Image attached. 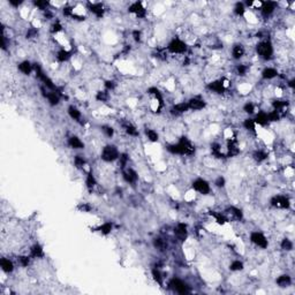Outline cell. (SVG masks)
I'll list each match as a JSON object with an SVG mask.
<instances>
[{
    "label": "cell",
    "mask_w": 295,
    "mask_h": 295,
    "mask_svg": "<svg viewBox=\"0 0 295 295\" xmlns=\"http://www.w3.org/2000/svg\"><path fill=\"white\" fill-rule=\"evenodd\" d=\"M64 15H66V16H73V9H71V7H66L64 8Z\"/></svg>",
    "instance_id": "58"
},
{
    "label": "cell",
    "mask_w": 295,
    "mask_h": 295,
    "mask_svg": "<svg viewBox=\"0 0 295 295\" xmlns=\"http://www.w3.org/2000/svg\"><path fill=\"white\" fill-rule=\"evenodd\" d=\"M208 88H209L210 90H213V91H216V92H218V93H221L225 90L224 84H223L221 81L212 82V83H210L209 86H208Z\"/></svg>",
    "instance_id": "16"
},
{
    "label": "cell",
    "mask_w": 295,
    "mask_h": 295,
    "mask_svg": "<svg viewBox=\"0 0 295 295\" xmlns=\"http://www.w3.org/2000/svg\"><path fill=\"white\" fill-rule=\"evenodd\" d=\"M124 130H126V133H127V134H129V135H132V136H137V135H139L137 129H136L134 126H132L130 124H124Z\"/></svg>",
    "instance_id": "26"
},
{
    "label": "cell",
    "mask_w": 295,
    "mask_h": 295,
    "mask_svg": "<svg viewBox=\"0 0 295 295\" xmlns=\"http://www.w3.org/2000/svg\"><path fill=\"white\" fill-rule=\"evenodd\" d=\"M257 53L261 58H263L265 60L270 59L273 53V49L270 42H262L257 45Z\"/></svg>",
    "instance_id": "2"
},
{
    "label": "cell",
    "mask_w": 295,
    "mask_h": 295,
    "mask_svg": "<svg viewBox=\"0 0 295 295\" xmlns=\"http://www.w3.org/2000/svg\"><path fill=\"white\" fill-rule=\"evenodd\" d=\"M9 4L13 5V6H18L20 4H22V1H14V0H11Z\"/></svg>",
    "instance_id": "60"
},
{
    "label": "cell",
    "mask_w": 295,
    "mask_h": 295,
    "mask_svg": "<svg viewBox=\"0 0 295 295\" xmlns=\"http://www.w3.org/2000/svg\"><path fill=\"white\" fill-rule=\"evenodd\" d=\"M167 150L171 153L176 155H192L195 152V148L186 137H182L178 144H172L167 146Z\"/></svg>",
    "instance_id": "1"
},
{
    "label": "cell",
    "mask_w": 295,
    "mask_h": 295,
    "mask_svg": "<svg viewBox=\"0 0 295 295\" xmlns=\"http://www.w3.org/2000/svg\"><path fill=\"white\" fill-rule=\"evenodd\" d=\"M78 210H81L83 212H88V211L91 210V206H90L89 204H87V203H83L81 205H78Z\"/></svg>",
    "instance_id": "51"
},
{
    "label": "cell",
    "mask_w": 295,
    "mask_h": 295,
    "mask_svg": "<svg viewBox=\"0 0 295 295\" xmlns=\"http://www.w3.org/2000/svg\"><path fill=\"white\" fill-rule=\"evenodd\" d=\"M0 265H1V269H3L5 272H7V273L12 272L13 269H14L13 263H12L9 260H7V258H3V260L0 261Z\"/></svg>",
    "instance_id": "18"
},
{
    "label": "cell",
    "mask_w": 295,
    "mask_h": 295,
    "mask_svg": "<svg viewBox=\"0 0 295 295\" xmlns=\"http://www.w3.org/2000/svg\"><path fill=\"white\" fill-rule=\"evenodd\" d=\"M192 188L195 189V190H197L198 192H201V194H203V195H206V194H209V192H210L209 183H208L205 180H203V179H197L196 181H194Z\"/></svg>",
    "instance_id": "6"
},
{
    "label": "cell",
    "mask_w": 295,
    "mask_h": 295,
    "mask_svg": "<svg viewBox=\"0 0 295 295\" xmlns=\"http://www.w3.org/2000/svg\"><path fill=\"white\" fill-rule=\"evenodd\" d=\"M243 269V264L240 261H235L231 264V270L232 271H240Z\"/></svg>",
    "instance_id": "43"
},
{
    "label": "cell",
    "mask_w": 295,
    "mask_h": 295,
    "mask_svg": "<svg viewBox=\"0 0 295 295\" xmlns=\"http://www.w3.org/2000/svg\"><path fill=\"white\" fill-rule=\"evenodd\" d=\"M69 58H71V53H69L68 51L61 50V51H59V52H58V54H57V59L59 61H61V62L67 61Z\"/></svg>",
    "instance_id": "28"
},
{
    "label": "cell",
    "mask_w": 295,
    "mask_h": 295,
    "mask_svg": "<svg viewBox=\"0 0 295 295\" xmlns=\"http://www.w3.org/2000/svg\"><path fill=\"white\" fill-rule=\"evenodd\" d=\"M105 87H106L108 90H113L114 88H115V84H114V82H112V81H106L105 82Z\"/></svg>",
    "instance_id": "59"
},
{
    "label": "cell",
    "mask_w": 295,
    "mask_h": 295,
    "mask_svg": "<svg viewBox=\"0 0 295 295\" xmlns=\"http://www.w3.org/2000/svg\"><path fill=\"white\" fill-rule=\"evenodd\" d=\"M167 50L172 52V53H183L186 51V44L178 38L173 39L171 43L168 44Z\"/></svg>",
    "instance_id": "5"
},
{
    "label": "cell",
    "mask_w": 295,
    "mask_h": 295,
    "mask_svg": "<svg viewBox=\"0 0 295 295\" xmlns=\"http://www.w3.org/2000/svg\"><path fill=\"white\" fill-rule=\"evenodd\" d=\"M75 166L77 167V168H82V167L86 165V160L83 159L82 157H80V156H76L75 157Z\"/></svg>",
    "instance_id": "44"
},
{
    "label": "cell",
    "mask_w": 295,
    "mask_h": 295,
    "mask_svg": "<svg viewBox=\"0 0 295 295\" xmlns=\"http://www.w3.org/2000/svg\"><path fill=\"white\" fill-rule=\"evenodd\" d=\"M153 245H155V247H156L158 250H160V251H163V250H165V248H166V242L164 241L163 239H155V241H153Z\"/></svg>",
    "instance_id": "31"
},
{
    "label": "cell",
    "mask_w": 295,
    "mask_h": 295,
    "mask_svg": "<svg viewBox=\"0 0 295 295\" xmlns=\"http://www.w3.org/2000/svg\"><path fill=\"white\" fill-rule=\"evenodd\" d=\"M234 13L236 15H243V13H245V6H243V4H241V3H238V4L235 5Z\"/></svg>",
    "instance_id": "41"
},
{
    "label": "cell",
    "mask_w": 295,
    "mask_h": 295,
    "mask_svg": "<svg viewBox=\"0 0 295 295\" xmlns=\"http://www.w3.org/2000/svg\"><path fill=\"white\" fill-rule=\"evenodd\" d=\"M216 186L217 187H224L225 186V179L223 176H219V178L216 180Z\"/></svg>",
    "instance_id": "54"
},
{
    "label": "cell",
    "mask_w": 295,
    "mask_h": 295,
    "mask_svg": "<svg viewBox=\"0 0 295 295\" xmlns=\"http://www.w3.org/2000/svg\"><path fill=\"white\" fill-rule=\"evenodd\" d=\"M254 158H255L258 163H261V161H263V160H265L267 158V153L262 151V150H260V151H256V152L254 153Z\"/></svg>",
    "instance_id": "32"
},
{
    "label": "cell",
    "mask_w": 295,
    "mask_h": 295,
    "mask_svg": "<svg viewBox=\"0 0 295 295\" xmlns=\"http://www.w3.org/2000/svg\"><path fill=\"white\" fill-rule=\"evenodd\" d=\"M294 82H295L294 80H292V81H289V87H291V88H294Z\"/></svg>",
    "instance_id": "61"
},
{
    "label": "cell",
    "mask_w": 295,
    "mask_h": 295,
    "mask_svg": "<svg viewBox=\"0 0 295 295\" xmlns=\"http://www.w3.org/2000/svg\"><path fill=\"white\" fill-rule=\"evenodd\" d=\"M34 4H35V6H37V7H39L40 9H46V7L49 6V3L47 1H34Z\"/></svg>",
    "instance_id": "47"
},
{
    "label": "cell",
    "mask_w": 295,
    "mask_h": 295,
    "mask_svg": "<svg viewBox=\"0 0 295 295\" xmlns=\"http://www.w3.org/2000/svg\"><path fill=\"white\" fill-rule=\"evenodd\" d=\"M68 144L73 148V149H83L84 148V144L80 141V139H77L76 136H71L69 141H68Z\"/></svg>",
    "instance_id": "17"
},
{
    "label": "cell",
    "mask_w": 295,
    "mask_h": 295,
    "mask_svg": "<svg viewBox=\"0 0 295 295\" xmlns=\"http://www.w3.org/2000/svg\"><path fill=\"white\" fill-rule=\"evenodd\" d=\"M146 136H148V139H149L151 142H157V141H158V134H157L155 130L148 129V130H146Z\"/></svg>",
    "instance_id": "35"
},
{
    "label": "cell",
    "mask_w": 295,
    "mask_h": 295,
    "mask_svg": "<svg viewBox=\"0 0 295 295\" xmlns=\"http://www.w3.org/2000/svg\"><path fill=\"white\" fill-rule=\"evenodd\" d=\"M243 110H245L247 113L251 114V113H254V111H255V106H254L251 103H248V104H245V105Z\"/></svg>",
    "instance_id": "48"
},
{
    "label": "cell",
    "mask_w": 295,
    "mask_h": 295,
    "mask_svg": "<svg viewBox=\"0 0 295 295\" xmlns=\"http://www.w3.org/2000/svg\"><path fill=\"white\" fill-rule=\"evenodd\" d=\"M133 37H134V39H135L136 42H140V40H141V31H139V30L133 31Z\"/></svg>",
    "instance_id": "57"
},
{
    "label": "cell",
    "mask_w": 295,
    "mask_h": 295,
    "mask_svg": "<svg viewBox=\"0 0 295 295\" xmlns=\"http://www.w3.org/2000/svg\"><path fill=\"white\" fill-rule=\"evenodd\" d=\"M211 214H212V216L216 218V220H217L218 224L223 225V224H225V223L227 221V219H226V218H225L221 213H214V212H211Z\"/></svg>",
    "instance_id": "39"
},
{
    "label": "cell",
    "mask_w": 295,
    "mask_h": 295,
    "mask_svg": "<svg viewBox=\"0 0 295 295\" xmlns=\"http://www.w3.org/2000/svg\"><path fill=\"white\" fill-rule=\"evenodd\" d=\"M31 256L36 257V258H39V257H43L44 256V252H43V248L40 247L39 245H35L31 248Z\"/></svg>",
    "instance_id": "22"
},
{
    "label": "cell",
    "mask_w": 295,
    "mask_h": 295,
    "mask_svg": "<svg viewBox=\"0 0 295 295\" xmlns=\"http://www.w3.org/2000/svg\"><path fill=\"white\" fill-rule=\"evenodd\" d=\"M68 113H69V115H71V119H74V120H80L81 119V113H80V111L76 108V107L74 106H71L69 108H68Z\"/></svg>",
    "instance_id": "25"
},
{
    "label": "cell",
    "mask_w": 295,
    "mask_h": 295,
    "mask_svg": "<svg viewBox=\"0 0 295 295\" xmlns=\"http://www.w3.org/2000/svg\"><path fill=\"white\" fill-rule=\"evenodd\" d=\"M62 29V25L60 24V22L57 21L55 23H54L53 25H52V29H51V31L52 32H59Z\"/></svg>",
    "instance_id": "49"
},
{
    "label": "cell",
    "mask_w": 295,
    "mask_h": 295,
    "mask_svg": "<svg viewBox=\"0 0 295 295\" xmlns=\"http://www.w3.org/2000/svg\"><path fill=\"white\" fill-rule=\"evenodd\" d=\"M89 9L97 18H102L104 15V8L100 4H89Z\"/></svg>",
    "instance_id": "14"
},
{
    "label": "cell",
    "mask_w": 295,
    "mask_h": 295,
    "mask_svg": "<svg viewBox=\"0 0 295 295\" xmlns=\"http://www.w3.org/2000/svg\"><path fill=\"white\" fill-rule=\"evenodd\" d=\"M250 240H251L252 243H255L258 247H262V248H266L267 247V240L265 239L262 233H258V232H254L250 236Z\"/></svg>",
    "instance_id": "7"
},
{
    "label": "cell",
    "mask_w": 295,
    "mask_h": 295,
    "mask_svg": "<svg viewBox=\"0 0 295 295\" xmlns=\"http://www.w3.org/2000/svg\"><path fill=\"white\" fill-rule=\"evenodd\" d=\"M148 92L150 93V95H153V96L156 97L157 99H158V102H159V106L161 107L163 106V97H161V95H160L159 90L156 89V88H150L149 90H148Z\"/></svg>",
    "instance_id": "27"
},
{
    "label": "cell",
    "mask_w": 295,
    "mask_h": 295,
    "mask_svg": "<svg viewBox=\"0 0 295 295\" xmlns=\"http://www.w3.org/2000/svg\"><path fill=\"white\" fill-rule=\"evenodd\" d=\"M243 53H245V50H243V47L241 45H235L233 47V57L235 59H240L243 55Z\"/></svg>",
    "instance_id": "30"
},
{
    "label": "cell",
    "mask_w": 295,
    "mask_h": 295,
    "mask_svg": "<svg viewBox=\"0 0 295 295\" xmlns=\"http://www.w3.org/2000/svg\"><path fill=\"white\" fill-rule=\"evenodd\" d=\"M292 280L291 277L287 276V274H284V276H280V277L277 279V284L280 286V287H286L288 285H291Z\"/></svg>",
    "instance_id": "19"
},
{
    "label": "cell",
    "mask_w": 295,
    "mask_h": 295,
    "mask_svg": "<svg viewBox=\"0 0 295 295\" xmlns=\"http://www.w3.org/2000/svg\"><path fill=\"white\" fill-rule=\"evenodd\" d=\"M129 12H130V13H134L137 18H144L146 14L145 8L143 7L142 3H139V1H137V3H134V4L129 7Z\"/></svg>",
    "instance_id": "9"
},
{
    "label": "cell",
    "mask_w": 295,
    "mask_h": 295,
    "mask_svg": "<svg viewBox=\"0 0 295 295\" xmlns=\"http://www.w3.org/2000/svg\"><path fill=\"white\" fill-rule=\"evenodd\" d=\"M276 6H277V3H274V1H266V3H264L263 7H262V14L264 16H269L274 11Z\"/></svg>",
    "instance_id": "12"
},
{
    "label": "cell",
    "mask_w": 295,
    "mask_h": 295,
    "mask_svg": "<svg viewBox=\"0 0 295 295\" xmlns=\"http://www.w3.org/2000/svg\"><path fill=\"white\" fill-rule=\"evenodd\" d=\"M281 248L285 249V250H292L293 249V243L288 239H284L282 242H281Z\"/></svg>",
    "instance_id": "40"
},
{
    "label": "cell",
    "mask_w": 295,
    "mask_h": 295,
    "mask_svg": "<svg viewBox=\"0 0 295 295\" xmlns=\"http://www.w3.org/2000/svg\"><path fill=\"white\" fill-rule=\"evenodd\" d=\"M238 153H239V149H238V146H236V142L233 141V140H231V142L228 143V156L232 157V156L238 155Z\"/></svg>",
    "instance_id": "24"
},
{
    "label": "cell",
    "mask_w": 295,
    "mask_h": 295,
    "mask_svg": "<svg viewBox=\"0 0 295 295\" xmlns=\"http://www.w3.org/2000/svg\"><path fill=\"white\" fill-rule=\"evenodd\" d=\"M124 178L127 182L133 183V182H135L136 180H137V174H136V172L134 171V170L129 168V170H127L126 172H124Z\"/></svg>",
    "instance_id": "15"
},
{
    "label": "cell",
    "mask_w": 295,
    "mask_h": 295,
    "mask_svg": "<svg viewBox=\"0 0 295 295\" xmlns=\"http://www.w3.org/2000/svg\"><path fill=\"white\" fill-rule=\"evenodd\" d=\"M188 110H189L188 104L181 103V104H176L175 106L172 107L171 113L173 114V115H180V114H183L186 111H188Z\"/></svg>",
    "instance_id": "13"
},
{
    "label": "cell",
    "mask_w": 295,
    "mask_h": 295,
    "mask_svg": "<svg viewBox=\"0 0 295 295\" xmlns=\"http://www.w3.org/2000/svg\"><path fill=\"white\" fill-rule=\"evenodd\" d=\"M286 105H287L286 102H280V100H276V102L273 103V107L276 108V111H278V112H279L280 110H282Z\"/></svg>",
    "instance_id": "46"
},
{
    "label": "cell",
    "mask_w": 295,
    "mask_h": 295,
    "mask_svg": "<svg viewBox=\"0 0 295 295\" xmlns=\"http://www.w3.org/2000/svg\"><path fill=\"white\" fill-rule=\"evenodd\" d=\"M170 286H171L175 292H178L180 294H188L190 293V288H189L188 285H186L183 281H181L180 279H172L171 282H170Z\"/></svg>",
    "instance_id": "4"
},
{
    "label": "cell",
    "mask_w": 295,
    "mask_h": 295,
    "mask_svg": "<svg viewBox=\"0 0 295 295\" xmlns=\"http://www.w3.org/2000/svg\"><path fill=\"white\" fill-rule=\"evenodd\" d=\"M120 160H121V167H124V165H126V163H127V160H128V156H127L126 153L121 155Z\"/></svg>",
    "instance_id": "56"
},
{
    "label": "cell",
    "mask_w": 295,
    "mask_h": 295,
    "mask_svg": "<svg viewBox=\"0 0 295 295\" xmlns=\"http://www.w3.org/2000/svg\"><path fill=\"white\" fill-rule=\"evenodd\" d=\"M263 77L266 78V80H270V78H273L276 77L278 75V71L274 69V68H265L263 71Z\"/></svg>",
    "instance_id": "21"
},
{
    "label": "cell",
    "mask_w": 295,
    "mask_h": 295,
    "mask_svg": "<svg viewBox=\"0 0 295 295\" xmlns=\"http://www.w3.org/2000/svg\"><path fill=\"white\" fill-rule=\"evenodd\" d=\"M152 276H153V279L158 282L159 285H163V278H161V273L159 272V270L158 269H153L152 270Z\"/></svg>",
    "instance_id": "34"
},
{
    "label": "cell",
    "mask_w": 295,
    "mask_h": 295,
    "mask_svg": "<svg viewBox=\"0 0 295 295\" xmlns=\"http://www.w3.org/2000/svg\"><path fill=\"white\" fill-rule=\"evenodd\" d=\"M119 157V152L115 146L113 145H107L104 148L103 153H102V159L105 161H113Z\"/></svg>",
    "instance_id": "3"
},
{
    "label": "cell",
    "mask_w": 295,
    "mask_h": 295,
    "mask_svg": "<svg viewBox=\"0 0 295 295\" xmlns=\"http://www.w3.org/2000/svg\"><path fill=\"white\" fill-rule=\"evenodd\" d=\"M255 124H261V126H265V124H267V114L263 113V112H261V113L257 114L256 119H255Z\"/></svg>",
    "instance_id": "23"
},
{
    "label": "cell",
    "mask_w": 295,
    "mask_h": 295,
    "mask_svg": "<svg viewBox=\"0 0 295 295\" xmlns=\"http://www.w3.org/2000/svg\"><path fill=\"white\" fill-rule=\"evenodd\" d=\"M103 132L106 134L108 137H112L113 136V128H111V127H107V126H104L103 127Z\"/></svg>",
    "instance_id": "50"
},
{
    "label": "cell",
    "mask_w": 295,
    "mask_h": 295,
    "mask_svg": "<svg viewBox=\"0 0 295 295\" xmlns=\"http://www.w3.org/2000/svg\"><path fill=\"white\" fill-rule=\"evenodd\" d=\"M247 66H245V65H240V66H238V73H239V75H243L247 73Z\"/></svg>",
    "instance_id": "53"
},
{
    "label": "cell",
    "mask_w": 295,
    "mask_h": 295,
    "mask_svg": "<svg viewBox=\"0 0 295 295\" xmlns=\"http://www.w3.org/2000/svg\"><path fill=\"white\" fill-rule=\"evenodd\" d=\"M255 121L251 120V119H247V120L245 121V124H243V126L245 127V129H248V130H251V132H255Z\"/></svg>",
    "instance_id": "37"
},
{
    "label": "cell",
    "mask_w": 295,
    "mask_h": 295,
    "mask_svg": "<svg viewBox=\"0 0 295 295\" xmlns=\"http://www.w3.org/2000/svg\"><path fill=\"white\" fill-rule=\"evenodd\" d=\"M174 233L180 241H185V239L187 238V226L185 224H179L175 228Z\"/></svg>",
    "instance_id": "11"
},
{
    "label": "cell",
    "mask_w": 295,
    "mask_h": 295,
    "mask_svg": "<svg viewBox=\"0 0 295 295\" xmlns=\"http://www.w3.org/2000/svg\"><path fill=\"white\" fill-rule=\"evenodd\" d=\"M228 211H231L229 213L233 214V216H234L236 219H241V218H242L241 210H239V209H236V208H234V206H232V208H229V209H228Z\"/></svg>",
    "instance_id": "38"
},
{
    "label": "cell",
    "mask_w": 295,
    "mask_h": 295,
    "mask_svg": "<svg viewBox=\"0 0 295 295\" xmlns=\"http://www.w3.org/2000/svg\"><path fill=\"white\" fill-rule=\"evenodd\" d=\"M188 107L190 110H202L205 107V102L199 98H192L188 102Z\"/></svg>",
    "instance_id": "10"
},
{
    "label": "cell",
    "mask_w": 295,
    "mask_h": 295,
    "mask_svg": "<svg viewBox=\"0 0 295 295\" xmlns=\"http://www.w3.org/2000/svg\"><path fill=\"white\" fill-rule=\"evenodd\" d=\"M29 262H30L29 257H27V256H21V257H20V263H21L22 266H28Z\"/></svg>",
    "instance_id": "52"
},
{
    "label": "cell",
    "mask_w": 295,
    "mask_h": 295,
    "mask_svg": "<svg viewBox=\"0 0 295 295\" xmlns=\"http://www.w3.org/2000/svg\"><path fill=\"white\" fill-rule=\"evenodd\" d=\"M279 118H280L279 112L276 111V110H274L273 112H271V113L267 114V120L269 121H278L279 120Z\"/></svg>",
    "instance_id": "42"
},
{
    "label": "cell",
    "mask_w": 295,
    "mask_h": 295,
    "mask_svg": "<svg viewBox=\"0 0 295 295\" xmlns=\"http://www.w3.org/2000/svg\"><path fill=\"white\" fill-rule=\"evenodd\" d=\"M95 185H96V180L93 178V175L91 173H89V174L87 175V186H88L89 189H92L95 187Z\"/></svg>",
    "instance_id": "36"
},
{
    "label": "cell",
    "mask_w": 295,
    "mask_h": 295,
    "mask_svg": "<svg viewBox=\"0 0 295 295\" xmlns=\"http://www.w3.org/2000/svg\"><path fill=\"white\" fill-rule=\"evenodd\" d=\"M98 231H99L100 233H103V234H108V233L112 231V224H111V223H106V224H104L103 226H100V227L98 228Z\"/></svg>",
    "instance_id": "33"
},
{
    "label": "cell",
    "mask_w": 295,
    "mask_h": 295,
    "mask_svg": "<svg viewBox=\"0 0 295 295\" xmlns=\"http://www.w3.org/2000/svg\"><path fill=\"white\" fill-rule=\"evenodd\" d=\"M18 69L23 73V74L28 75L30 74V71H31L32 69V65L29 62V61H23V62H21L20 64V66H18Z\"/></svg>",
    "instance_id": "20"
},
{
    "label": "cell",
    "mask_w": 295,
    "mask_h": 295,
    "mask_svg": "<svg viewBox=\"0 0 295 295\" xmlns=\"http://www.w3.org/2000/svg\"><path fill=\"white\" fill-rule=\"evenodd\" d=\"M46 98L49 99L51 105H58L59 104V96L57 92H49L46 95Z\"/></svg>",
    "instance_id": "29"
},
{
    "label": "cell",
    "mask_w": 295,
    "mask_h": 295,
    "mask_svg": "<svg viewBox=\"0 0 295 295\" xmlns=\"http://www.w3.org/2000/svg\"><path fill=\"white\" fill-rule=\"evenodd\" d=\"M271 204L277 208H281V209H288L289 208V199L285 196H274L273 198L271 199Z\"/></svg>",
    "instance_id": "8"
},
{
    "label": "cell",
    "mask_w": 295,
    "mask_h": 295,
    "mask_svg": "<svg viewBox=\"0 0 295 295\" xmlns=\"http://www.w3.org/2000/svg\"><path fill=\"white\" fill-rule=\"evenodd\" d=\"M36 35H37V30H36L35 28H31L27 32V38H31V37H34V36H36Z\"/></svg>",
    "instance_id": "55"
},
{
    "label": "cell",
    "mask_w": 295,
    "mask_h": 295,
    "mask_svg": "<svg viewBox=\"0 0 295 295\" xmlns=\"http://www.w3.org/2000/svg\"><path fill=\"white\" fill-rule=\"evenodd\" d=\"M96 98L98 100H100V102H106L108 99V93L106 91H99V92L97 93Z\"/></svg>",
    "instance_id": "45"
}]
</instances>
